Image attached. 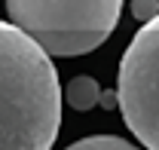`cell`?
I'll return each instance as SVG.
<instances>
[{
	"label": "cell",
	"mask_w": 159,
	"mask_h": 150,
	"mask_svg": "<svg viewBox=\"0 0 159 150\" xmlns=\"http://www.w3.org/2000/svg\"><path fill=\"white\" fill-rule=\"evenodd\" d=\"M61 83L52 55L16 21H0V150H52Z\"/></svg>",
	"instance_id": "1"
},
{
	"label": "cell",
	"mask_w": 159,
	"mask_h": 150,
	"mask_svg": "<svg viewBox=\"0 0 159 150\" xmlns=\"http://www.w3.org/2000/svg\"><path fill=\"white\" fill-rule=\"evenodd\" d=\"M9 21L49 55H86L113 34L122 0H6Z\"/></svg>",
	"instance_id": "2"
},
{
	"label": "cell",
	"mask_w": 159,
	"mask_h": 150,
	"mask_svg": "<svg viewBox=\"0 0 159 150\" xmlns=\"http://www.w3.org/2000/svg\"><path fill=\"white\" fill-rule=\"evenodd\" d=\"M119 110L147 150H159V16L144 21L125 46L116 80Z\"/></svg>",
	"instance_id": "3"
},
{
	"label": "cell",
	"mask_w": 159,
	"mask_h": 150,
	"mask_svg": "<svg viewBox=\"0 0 159 150\" xmlns=\"http://www.w3.org/2000/svg\"><path fill=\"white\" fill-rule=\"evenodd\" d=\"M64 98L74 110H92L101 101V86L92 80V77H74L64 89Z\"/></svg>",
	"instance_id": "4"
},
{
	"label": "cell",
	"mask_w": 159,
	"mask_h": 150,
	"mask_svg": "<svg viewBox=\"0 0 159 150\" xmlns=\"http://www.w3.org/2000/svg\"><path fill=\"white\" fill-rule=\"evenodd\" d=\"M64 150H141V147L125 141V138H119V135H89V138L74 141Z\"/></svg>",
	"instance_id": "5"
},
{
	"label": "cell",
	"mask_w": 159,
	"mask_h": 150,
	"mask_svg": "<svg viewBox=\"0 0 159 150\" xmlns=\"http://www.w3.org/2000/svg\"><path fill=\"white\" fill-rule=\"evenodd\" d=\"M132 16L138 21H150L159 16V0H132Z\"/></svg>",
	"instance_id": "6"
},
{
	"label": "cell",
	"mask_w": 159,
	"mask_h": 150,
	"mask_svg": "<svg viewBox=\"0 0 159 150\" xmlns=\"http://www.w3.org/2000/svg\"><path fill=\"white\" fill-rule=\"evenodd\" d=\"M98 104H101V107H119V98H116V92H101Z\"/></svg>",
	"instance_id": "7"
}]
</instances>
